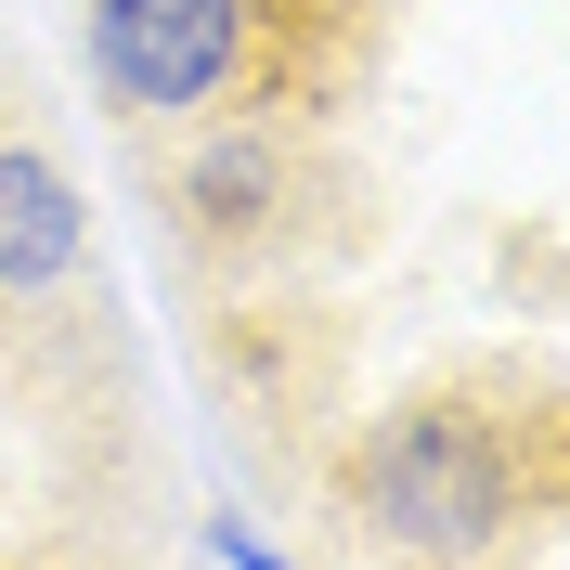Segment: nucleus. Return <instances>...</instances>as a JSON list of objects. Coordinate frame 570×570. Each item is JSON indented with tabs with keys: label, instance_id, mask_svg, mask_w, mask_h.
<instances>
[{
	"label": "nucleus",
	"instance_id": "f257e3e1",
	"mask_svg": "<svg viewBox=\"0 0 570 570\" xmlns=\"http://www.w3.org/2000/svg\"><path fill=\"white\" fill-rule=\"evenodd\" d=\"M544 415H505L493 390H415L351 441V532L415 570H493L544 519Z\"/></svg>",
	"mask_w": 570,
	"mask_h": 570
},
{
	"label": "nucleus",
	"instance_id": "f03ea898",
	"mask_svg": "<svg viewBox=\"0 0 570 570\" xmlns=\"http://www.w3.org/2000/svg\"><path fill=\"white\" fill-rule=\"evenodd\" d=\"M91 91L142 130H195L220 105H273L285 78V0H91Z\"/></svg>",
	"mask_w": 570,
	"mask_h": 570
},
{
	"label": "nucleus",
	"instance_id": "7ed1b4c3",
	"mask_svg": "<svg viewBox=\"0 0 570 570\" xmlns=\"http://www.w3.org/2000/svg\"><path fill=\"white\" fill-rule=\"evenodd\" d=\"M169 195H181V234L208 259H285L298 247V208H312V142L285 130L273 105H220V117H195Z\"/></svg>",
	"mask_w": 570,
	"mask_h": 570
},
{
	"label": "nucleus",
	"instance_id": "20e7f679",
	"mask_svg": "<svg viewBox=\"0 0 570 570\" xmlns=\"http://www.w3.org/2000/svg\"><path fill=\"white\" fill-rule=\"evenodd\" d=\"M78 259H91V195H78V169L52 142L0 130V312L78 285Z\"/></svg>",
	"mask_w": 570,
	"mask_h": 570
},
{
	"label": "nucleus",
	"instance_id": "39448f33",
	"mask_svg": "<svg viewBox=\"0 0 570 570\" xmlns=\"http://www.w3.org/2000/svg\"><path fill=\"white\" fill-rule=\"evenodd\" d=\"M208 558H220V570H298V558H285V544H259L247 519H208Z\"/></svg>",
	"mask_w": 570,
	"mask_h": 570
}]
</instances>
